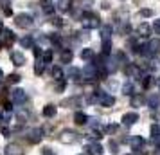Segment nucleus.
I'll return each instance as SVG.
<instances>
[{"label":"nucleus","instance_id":"nucleus-1","mask_svg":"<svg viewBox=\"0 0 160 155\" xmlns=\"http://www.w3.org/2000/svg\"><path fill=\"white\" fill-rule=\"evenodd\" d=\"M99 78V69L94 65V63H87V67L83 69V80L87 81H94Z\"/></svg>","mask_w":160,"mask_h":155},{"label":"nucleus","instance_id":"nucleus-2","mask_svg":"<svg viewBox=\"0 0 160 155\" xmlns=\"http://www.w3.org/2000/svg\"><path fill=\"white\" fill-rule=\"evenodd\" d=\"M83 27L85 29H97V27H101V22H99V18L94 15H90V13H87V15H83Z\"/></svg>","mask_w":160,"mask_h":155},{"label":"nucleus","instance_id":"nucleus-3","mask_svg":"<svg viewBox=\"0 0 160 155\" xmlns=\"http://www.w3.org/2000/svg\"><path fill=\"white\" fill-rule=\"evenodd\" d=\"M15 23L18 27H22V29H27L32 25V16L31 15H25V13H20V15L15 16Z\"/></svg>","mask_w":160,"mask_h":155},{"label":"nucleus","instance_id":"nucleus-4","mask_svg":"<svg viewBox=\"0 0 160 155\" xmlns=\"http://www.w3.org/2000/svg\"><path fill=\"white\" fill-rule=\"evenodd\" d=\"M97 96V103H101V106H113L115 105V97L110 96L108 92H95Z\"/></svg>","mask_w":160,"mask_h":155},{"label":"nucleus","instance_id":"nucleus-5","mask_svg":"<svg viewBox=\"0 0 160 155\" xmlns=\"http://www.w3.org/2000/svg\"><path fill=\"white\" fill-rule=\"evenodd\" d=\"M11 101L15 105H23L27 101V94H25V90L22 89H13L11 90Z\"/></svg>","mask_w":160,"mask_h":155},{"label":"nucleus","instance_id":"nucleus-6","mask_svg":"<svg viewBox=\"0 0 160 155\" xmlns=\"http://www.w3.org/2000/svg\"><path fill=\"white\" fill-rule=\"evenodd\" d=\"M42 139H43V128H32V130H29V133H27V141L29 142L38 144Z\"/></svg>","mask_w":160,"mask_h":155},{"label":"nucleus","instance_id":"nucleus-7","mask_svg":"<svg viewBox=\"0 0 160 155\" xmlns=\"http://www.w3.org/2000/svg\"><path fill=\"white\" fill-rule=\"evenodd\" d=\"M138 121V114L137 112H128V114H124L122 116V125L124 126H131V125H135Z\"/></svg>","mask_w":160,"mask_h":155},{"label":"nucleus","instance_id":"nucleus-8","mask_svg":"<svg viewBox=\"0 0 160 155\" xmlns=\"http://www.w3.org/2000/svg\"><path fill=\"white\" fill-rule=\"evenodd\" d=\"M148 52L149 54H158L160 52V38H151L148 42Z\"/></svg>","mask_w":160,"mask_h":155},{"label":"nucleus","instance_id":"nucleus-9","mask_svg":"<svg viewBox=\"0 0 160 155\" xmlns=\"http://www.w3.org/2000/svg\"><path fill=\"white\" fill-rule=\"evenodd\" d=\"M85 150H87L88 155H102V152H104V148H102L99 142H92V144H88Z\"/></svg>","mask_w":160,"mask_h":155},{"label":"nucleus","instance_id":"nucleus-10","mask_svg":"<svg viewBox=\"0 0 160 155\" xmlns=\"http://www.w3.org/2000/svg\"><path fill=\"white\" fill-rule=\"evenodd\" d=\"M59 141H61V142H67V144H70V142H76V141H78V133L65 130V132L59 135Z\"/></svg>","mask_w":160,"mask_h":155},{"label":"nucleus","instance_id":"nucleus-11","mask_svg":"<svg viewBox=\"0 0 160 155\" xmlns=\"http://www.w3.org/2000/svg\"><path fill=\"white\" fill-rule=\"evenodd\" d=\"M11 61H13L16 67H22V65H25V56H23L22 52L13 51L11 52Z\"/></svg>","mask_w":160,"mask_h":155},{"label":"nucleus","instance_id":"nucleus-12","mask_svg":"<svg viewBox=\"0 0 160 155\" xmlns=\"http://www.w3.org/2000/svg\"><path fill=\"white\" fill-rule=\"evenodd\" d=\"M130 146L133 148V150H142V148H144V139H142L140 135H133L130 139Z\"/></svg>","mask_w":160,"mask_h":155},{"label":"nucleus","instance_id":"nucleus-13","mask_svg":"<svg viewBox=\"0 0 160 155\" xmlns=\"http://www.w3.org/2000/svg\"><path fill=\"white\" fill-rule=\"evenodd\" d=\"M67 76H68L72 81H79L81 78H83V72H81L79 69H76V67H70L68 72H67Z\"/></svg>","mask_w":160,"mask_h":155},{"label":"nucleus","instance_id":"nucleus-14","mask_svg":"<svg viewBox=\"0 0 160 155\" xmlns=\"http://www.w3.org/2000/svg\"><path fill=\"white\" fill-rule=\"evenodd\" d=\"M81 99L79 97H68V99H63L61 101V106H67V108H72V106H79Z\"/></svg>","mask_w":160,"mask_h":155},{"label":"nucleus","instance_id":"nucleus-15","mask_svg":"<svg viewBox=\"0 0 160 155\" xmlns=\"http://www.w3.org/2000/svg\"><path fill=\"white\" fill-rule=\"evenodd\" d=\"M99 33H101V38H102V42H104V40H110L113 29H112V25H101L99 27Z\"/></svg>","mask_w":160,"mask_h":155},{"label":"nucleus","instance_id":"nucleus-16","mask_svg":"<svg viewBox=\"0 0 160 155\" xmlns=\"http://www.w3.org/2000/svg\"><path fill=\"white\" fill-rule=\"evenodd\" d=\"M42 11H43L45 15H52L54 13V4H52L51 0H43L42 2Z\"/></svg>","mask_w":160,"mask_h":155},{"label":"nucleus","instance_id":"nucleus-17","mask_svg":"<svg viewBox=\"0 0 160 155\" xmlns=\"http://www.w3.org/2000/svg\"><path fill=\"white\" fill-rule=\"evenodd\" d=\"M74 121H76V125H87L88 117H87V114H83V112H76L74 114Z\"/></svg>","mask_w":160,"mask_h":155},{"label":"nucleus","instance_id":"nucleus-18","mask_svg":"<svg viewBox=\"0 0 160 155\" xmlns=\"http://www.w3.org/2000/svg\"><path fill=\"white\" fill-rule=\"evenodd\" d=\"M74 59V52L70 49H65V51H61V63H70Z\"/></svg>","mask_w":160,"mask_h":155},{"label":"nucleus","instance_id":"nucleus-19","mask_svg":"<svg viewBox=\"0 0 160 155\" xmlns=\"http://www.w3.org/2000/svg\"><path fill=\"white\" fill-rule=\"evenodd\" d=\"M52 78H54L56 81H63V80H65V74H63V70H61L59 67H52Z\"/></svg>","mask_w":160,"mask_h":155},{"label":"nucleus","instance_id":"nucleus-20","mask_svg":"<svg viewBox=\"0 0 160 155\" xmlns=\"http://www.w3.org/2000/svg\"><path fill=\"white\" fill-rule=\"evenodd\" d=\"M27 117H29V112L25 110V108H18V110H16V119H18L20 123H25Z\"/></svg>","mask_w":160,"mask_h":155},{"label":"nucleus","instance_id":"nucleus-21","mask_svg":"<svg viewBox=\"0 0 160 155\" xmlns=\"http://www.w3.org/2000/svg\"><path fill=\"white\" fill-rule=\"evenodd\" d=\"M133 83L131 81H126L122 85V94H126V96H135V92H133Z\"/></svg>","mask_w":160,"mask_h":155},{"label":"nucleus","instance_id":"nucleus-22","mask_svg":"<svg viewBox=\"0 0 160 155\" xmlns=\"http://www.w3.org/2000/svg\"><path fill=\"white\" fill-rule=\"evenodd\" d=\"M2 11L6 16L13 15V9H11V0H2Z\"/></svg>","mask_w":160,"mask_h":155},{"label":"nucleus","instance_id":"nucleus-23","mask_svg":"<svg viewBox=\"0 0 160 155\" xmlns=\"http://www.w3.org/2000/svg\"><path fill=\"white\" fill-rule=\"evenodd\" d=\"M43 116L45 117H54V116H56V106H54V105L43 106Z\"/></svg>","mask_w":160,"mask_h":155},{"label":"nucleus","instance_id":"nucleus-24","mask_svg":"<svg viewBox=\"0 0 160 155\" xmlns=\"http://www.w3.org/2000/svg\"><path fill=\"white\" fill-rule=\"evenodd\" d=\"M6 155H22V150L16 146V144H9L6 148Z\"/></svg>","mask_w":160,"mask_h":155},{"label":"nucleus","instance_id":"nucleus-25","mask_svg":"<svg viewBox=\"0 0 160 155\" xmlns=\"http://www.w3.org/2000/svg\"><path fill=\"white\" fill-rule=\"evenodd\" d=\"M149 132H151V139L153 141H160V126L158 125H151Z\"/></svg>","mask_w":160,"mask_h":155},{"label":"nucleus","instance_id":"nucleus-26","mask_svg":"<svg viewBox=\"0 0 160 155\" xmlns=\"http://www.w3.org/2000/svg\"><path fill=\"white\" fill-rule=\"evenodd\" d=\"M148 105H149V108L151 110H157L160 106V99H158V96H151L149 99H148Z\"/></svg>","mask_w":160,"mask_h":155},{"label":"nucleus","instance_id":"nucleus-27","mask_svg":"<svg viewBox=\"0 0 160 155\" xmlns=\"http://www.w3.org/2000/svg\"><path fill=\"white\" fill-rule=\"evenodd\" d=\"M2 36L6 38V44H13V42H15V33H13V31H9V29L2 31Z\"/></svg>","mask_w":160,"mask_h":155},{"label":"nucleus","instance_id":"nucleus-28","mask_svg":"<svg viewBox=\"0 0 160 155\" xmlns=\"http://www.w3.org/2000/svg\"><path fill=\"white\" fill-rule=\"evenodd\" d=\"M88 126H90L92 130H95V132H101L102 130L101 121H97V119H88Z\"/></svg>","mask_w":160,"mask_h":155},{"label":"nucleus","instance_id":"nucleus-29","mask_svg":"<svg viewBox=\"0 0 160 155\" xmlns=\"http://www.w3.org/2000/svg\"><path fill=\"white\" fill-rule=\"evenodd\" d=\"M138 34H140V36H149V31H151V27H149V25H148V23H140V25H138Z\"/></svg>","mask_w":160,"mask_h":155},{"label":"nucleus","instance_id":"nucleus-30","mask_svg":"<svg viewBox=\"0 0 160 155\" xmlns=\"http://www.w3.org/2000/svg\"><path fill=\"white\" fill-rule=\"evenodd\" d=\"M72 6V0H58V9L59 11H68Z\"/></svg>","mask_w":160,"mask_h":155},{"label":"nucleus","instance_id":"nucleus-31","mask_svg":"<svg viewBox=\"0 0 160 155\" xmlns=\"http://www.w3.org/2000/svg\"><path fill=\"white\" fill-rule=\"evenodd\" d=\"M101 51H102V56H110V52H112V42L110 40H104L102 42Z\"/></svg>","mask_w":160,"mask_h":155},{"label":"nucleus","instance_id":"nucleus-32","mask_svg":"<svg viewBox=\"0 0 160 155\" xmlns=\"http://www.w3.org/2000/svg\"><path fill=\"white\" fill-rule=\"evenodd\" d=\"M20 44H22V47H25V49H32V47H34V42H32L31 36H23L22 40H20Z\"/></svg>","mask_w":160,"mask_h":155},{"label":"nucleus","instance_id":"nucleus-33","mask_svg":"<svg viewBox=\"0 0 160 155\" xmlns=\"http://www.w3.org/2000/svg\"><path fill=\"white\" fill-rule=\"evenodd\" d=\"M131 105L133 106H144V96H131Z\"/></svg>","mask_w":160,"mask_h":155},{"label":"nucleus","instance_id":"nucleus-34","mask_svg":"<svg viewBox=\"0 0 160 155\" xmlns=\"http://www.w3.org/2000/svg\"><path fill=\"white\" fill-rule=\"evenodd\" d=\"M43 70H45V63H43V59L38 58V59H36V65H34V72H36V74H43Z\"/></svg>","mask_w":160,"mask_h":155},{"label":"nucleus","instance_id":"nucleus-35","mask_svg":"<svg viewBox=\"0 0 160 155\" xmlns=\"http://www.w3.org/2000/svg\"><path fill=\"white\" fill-rule=\"evenodd\" d=\"M81 58L87 59V61L94 59V51H92V49H83V51H81Z\"/></svg>","mask_w":160,"mask_h":155},{"label":"nucleus","instance_id":"nucleus-36","mask_svg":"<svg viewBox=\"0 0 160 155\" xmlns=\"http://www.w3.org/2000/svg\"><path fill=\"white\" fill-rule=\"evenodd\" d=\"M153 83H155V78H153V76H144V78H142V87H144V89H149Z\"/></svg>","mask_w":160,"mask_h":155},{"label":"nucleus","instance_id":"nucleus-37","mask_svg":"<svg viewBox=\"0 0 160 155\" xmlns=\"http://www.w3.org/2000/svg\"><path fill=\"white\" fill-rule=\"evenodd\" d=\"M42 59H43V63H45V65H47V63H51V61H52V51H51V49H47V51L43 52Z\"/></svg>","mask_w":160,"mask_h":155},{"label":"nucleus","instance_id":"nucleus-38","mask_svg":"<svg viewBox=\"0 0 160 155\" xmlns=\"http://www.w3.org/2000/svg\"><path fill=\"white\" fill-rule=\"evenodd\" d=\"M155 13H153V9H140V16L142 18H149V16H153Z\"/></svg>","mask_w":160,"mask_h":155},{"label":"nucleus","instance_id":"nucleus-39","mask_svg":"<svg viewBox=\"0 0 160 155\" xmlns=\"http://www.w3.org/2000/svg\"><path fill=\"white\" fill-rule=\"evenodd\" d=\"M20 80H22V78H20V74H11V76L8 78L9 83H18Z\"/></svg>","mask_w":160,"mask_h":155},{"label":"nucleus","instance_id":"nucleus-40","mask_svg":"<svg viewBox=\"0 0 160 155\" xmlns=\"http://www.w3.org/2000/svg\"><path fill=\"white\" fill-rule=\"evenodd\" d=\"M0 119H2L4 123H9V119H11V114H9V112H4V114H0Z\"/></svg>","mask_w":160,"mask_h":155},{"label":"nucleus","instance_id":"nucleus-41","mask_svg":"<svg viewBox=\"0 0 160 155\" xmlns=\"http://www.w3.org/2000/svg\"><path fill=\"white\" fill-rule=\"evenodd\" d=\"M106 132L108 133H115L117 132V125H108L106 126Z\"/></svg>","mask_w":160,"mask_h":155},{"label":"nucleus","instance_id":"nucleus-42","mask_svg":"<svg viewBox=\"0 0 160 155\" xmlns=\"http://www.w3.org/2000/svg\"><path fill=\"white\" fill-rule=\"evenodd\" d=\"M153 31H155L157 34H160V20H157V22L153 23Z\"/></svg>","mask_w":160,"mask_h":155},{"label":"nucleus","instance_id":"nucleus-43","mask_svg":"<svg viewBox=\"0 0 160 155\" xmlns=\"http://www.w3.org/2000/svg\"><path fill=\"white\" fill-rule=\"evenodd\" d=\"M78 34H79V40H87V38H88V29L81 31V33H78Z\"/></svg>","mask_w":160,"mask_h":155},{"label":"nucleus","instance_id":"nucleus-44","mask_svg":"<svg viewBox=\"0 0 160 155\" xmlns=\"http://www.w3.org/2000/svg\"><path fill=\"white\" fill-rule=\"evenodd\" d=\"M63 89H65V80H63V81H58V85H56V90H58V92H61Z\"/></svg>","mask_w":160,"mask_h":155},{"label":"nucleus","instance_id":"nucleus-45","mask_svg":"<svg viewBox=\"0 0 160 155\" xmlns=\"http://www.w3.org/2000/svg\"><path fill=\"white\" fill-rule=\"evenodd\" d=\"M52 23L58 25V27H61V25H63V20H61V18H52Z\"/></svg>","mask_w":160,"mask_h":155},{"label":"nucleus","instance_id":"nucleus-46","mask_svg":"<svg viewBox=\"0 0 160 155\" xmlns=\"http://www.w3.org/2000/svg\"><path fill=\"white\" fill-rule=\"evenodd\" d=\"M42 153H43V155H54L51 152V148H43V152H42Z\"/></svg>","mask_w":160,"mask_h":155},{"label":"nucleus","instance_id":"nucleus-47","mask_svg":"<svg viewBox=\"0 0 160 155\" xmlns=\"http://www.w3.org/2000/svg\"><path fill=\"white\" fill-rule=\"evenodd\" d=\"M2 133H4V135L8 137V135H9V133H11V132H9V128H2Z\"/></svg>","mask_w":160,"mask_h":155},{"label":"nucleus","instance_id":"nucleus-48","mask_svg":"<svg viewBox=\"0 0 160 155\" xmlns=\"http://www.w3.org/2000/svg\"><path fill=\"white\" fill-rule=\"evenodd\" d=\"M2 31H4V23L0 22V33H2Z\"/></svg>","mask_w":160,"mask_h":155},{"label":"nucleus","instance_id":"nucleus-49","mask_svg":"<svg viewBox=\"0 0 160 155\" xmlns=\"http://www.w3.org/2000/svg\"><path fill=\"white\" fill-rule=\"evenodd\" d=\"M2 78H4V72H2V69H0V80H2Z\"/></svg>","mask_w":160,"mask_h":155},{"label":"nucleus","instance_id":"nucleus-50","mask_svg":"<svg viewBox=\"0 0 160 155\" xmlns=\"http://www.w3.org/2000/svg\"><path fill=\"white\" fill-rule=\"evenodd\" d=\"M0 47H2V44H0Z\"/></svg>","mask_w":160,"mask_h":155},{"label":"nucleus","instance_id":"nucleus-51","mask_svg":"<svg viewBox=\"0 0 160 155\" xmlns=\"http://www.w3.org/2000/svg\"><path fill=\"white\" fill-rule=\"evenodd\" d=\"M158 142H160V141H158Z\"/></svg>","mask_w":160,"mask_h":155}]
</instances>
